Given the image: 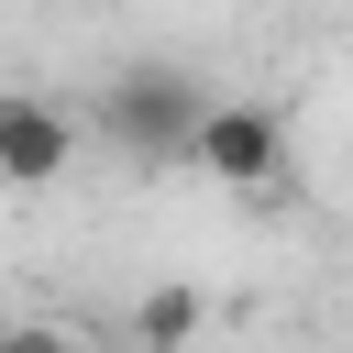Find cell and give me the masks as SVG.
<instances>
[{"mask_svg":"<svg viewBox=\"0 0 353 353\" xmlns=\"http://www.w3.org/2000/svg\"><path fill=\"white\" fill-rule=\"evenodd\" d=\"M77 165V121L33 88H0V188H55Z\"/></svg>","mask_w":353,"mask_h":353,"instance_id":"3957f363","label":"cell"},{"mask_svg":"<svg viewBox=\"0 0 353 353\" xmlns=\"http://www.w3.org/2000/svg\"><path fill=\"white\" fill-rule=\"evenodd\" d=\"M199 320H210L199 287H143V298H132V353H188Z\"/></svg>","mask_w":353,"mask_h":353,"instance_id":"277c9868","label":"cell"},{"mask_svg":"<svg viewBox=\"0 0 353 353\" xmlns=\"http://www.w3.org/2000/svg\"><path fill=\"white\" fill-rule=\"evenodd\" d=\"M199 121H210V88L176 77V66H121V77L99 88V132H110L132 165H188Z\"/></svg>","mask_w":353,"mask_h":353,"instance_id":"6da1fadb","label":"cell"},{"mask_svg":"<svg viewBox=\"0 0 353 353\" xmlns=\"http://www.w3.org/2000/svg\"><path fill=\"white\" fill-rule=\"evenodd\" d=\"M0 353H77L55 320H0Z\"/></svg>","mask_w":353,"mask_h":353,"instance_id":"5b68a950","label":"cell"},{"mask_svg":"<svg viewBox=\"0 0 353 353\" xmlns=\"http://www.w3.org/2000/svg\"><path fill=\"white\" fill-rule=\"evenodd\" d=\"M188 165H199L210 188H232V199H287V176H298L287 121H276L265 99H210V121H199Z\"/></svg>","mask_w":353,"mask_h":353,"instance_id":"7a4b0ae2","label":"cell"}]
</instances>
